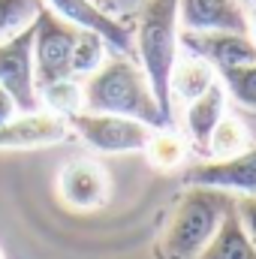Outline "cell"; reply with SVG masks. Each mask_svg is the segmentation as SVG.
Returning a JSON list of instances; mask_svg holds the SVG:
<instances>
[{
    "instance_id": "1",
    "label": "cell",
    "mask_w": 256,
    "mask_h": 259,
    "mask_svg": "<svg viewBox=\"0 0 256 259\" xmlns=\"http://www.w3.org/2000/svg\"><path fill=\"white\" fill-rule=\"evenodd\" d=\"M81 94H84V112L133 118V121L148 124L151 130L169 127V121L163 118L151 94V84L142 66L127 55L106 58L100 69L88 75V81H81Z\"/></svg>"
},
{
    "instance_id": "2",
    "label": "cell",
    "mask_w": 256,
    "mask_h": 259,
    "mask_svg": "<svg viewBox=\"0 0 256 259\" xmlns=\"http://www.w3.org/2000/svg\"><path fill=\"white\" fill-rule=\"evenodd\" d=\"M133 39H136V58L151 84V94L172 127V69L181 55L178 0H145Z\"/></svg>"
},
{
    "instance_id": "3",
    "label": "cell",
    "mask_w": 256,
    "mask_h": 259,
    "mask_svg": "<svg viewBox=\"0 0 256 259\" xmlns=\"http://www.w3.org/2000/svg\"><path fill=\"white\" fill-rule=\"evenodd\" d=\"M232 208L235 199L223 190L187 187L175 199L169 223L163 229V253L169 259H196Z\"/></svg>"
},
{
    "instance_id": "4",
    "label": "cell",
    "mask_w": 256,
    "mask_h": 259,
    "mask_svg": "<svg viewBox=\"0 0 256 259\" xmlns=\"http://www.w3.org/2000/svg\"><path fill=\"white\" fill-rule=\"evenodd\" d=\"M33 24H36V33H33V78H36V94H39V88L75 78L72 75V58H75L81 27H75V24L64 21L61 15H55L46 3L39 6Z\"/></svg>"
},
{
    "instance_id": "5",
    "label": "cell",
    "mask_w": 256,
    "mask_h": 259,
    "mask_svg": "<svg viewBox=\"0 0 256 259\" xmlns=\"http://www.w3.org/2000/svg\"><path fill=\"white\" fill-rule=\"evenodd\" d=\"M69 130L97 154H133L145 151L154 130L142 121L121 118V115H103V112H75L66 118Z\"/></svg>"
},
{
    "instance_id": "6",
    "label": "cell",
    "mask_w": 256,
    "mask_h": 259,
    "mask_svg": "<svg viewBox=\"0 0 256 259\" xmlns=\"http://www.w3.org/2000/svg\"><path fill=\"white\" fill-rule=\"evenodd\" d=\"M33 33L36 24L30 21L15 36L0 42V88L15 100L21 115L39 112V94L33 78Z\"/></svg>"
},
{
    "instance_id": "7",
    "label": "cell",
    "mask_w": 256,
    "mask_h": 259,
    "mask_svg": "<svg viewBox=\"0 0 256 259\" xmlns=\"http://www.w3.org/2000/svg\"><path fill=\"white\" fill-rule=\"evenodd\" d=\"M184 187H211L223 193L256 196V145L241 154L205 160L184 172Z\"/></svg>"
},
{
    "instance_id": "8",
    "label": "cell",
    "mask_w": 256,
    "mask_h": 259,
    "mask_svg": "<svg viewBox=\"0 0 256 259\" xmlns=\"http://www.w3.org/2000/svg\"><path fill=\"white\" fill-rule=\"evenodd\" d=\"M55 15H61L64 21L81 27V30H91L97 36L106 39L109 49H115L118 55H127L136 58V39H133V30L121 18H115L112 12H106V6H100L97 0H42Z\"/></svg>"
},
{
    "instance_id": "9",
    "label": "cell",
    "mask_w": 256,
    "mask_h": 259,
    "mask_svg": "<svg viewBox=\"0 0 256 259\" xmlns=\"http://www.w3.org/2000/svg\"><path fill=\"white\" fill-rule=\"evenodd\" d=\"M58 196L72 211H97L112 196V178L97 160H69L58 172Z\"/></svg>"
},
{
    "instance_id": "10",
    "label": "cell",
    "mask_w": 256,
    "mask_h": 259,
    "mask_svg": "<svg viewBox=\"0 0 256 259\" xmlns=\"http://www.w3.org/2000/svg\"><path fill=\"white\" fill-rule=\"evenodd\" d=\"M181 49L193 58H202L217 72L256 64V42L250 39V33H229V30L193 33V30H181Z\"/></svg>"
},
{
    "instance_id": "11",
    "label": "cell",
    "mask_w": 256,
    "mask_h": 259,
    "mask_svg": "<svg viewBox=\"0 0 256 259\" xmlns=\"http://www.w3.org/2000/svg\"><path fill=\"white\" fill-rule=\"evenodd\" d=\"M69 136V124L52 112H30L15 115L0 127V151H27V148H49Z\"/></svg>"
},
{
    "instance_id": "12",
    "label": "cell",
    "mask_w": 256,
    "mask_h": 259,
    "mask_svg": "<svg viewBox=\"0 0 256 259\" xmlns=\"http://www.w3.org/2000/svg\"><path fill=\"white\" fill-rule=\"evenodd\" d=\"M178 24L193 33H247V12L241 9V0H178Z\"/></svg>"
},
{
    "instance_id": "13",
    "label": "cell",
    "mask_w": 256,
    "mask_h": 259,
    "mask_svg": "<svg viewBox=\"0 0 256 259\" xmlns=\"http://www.w3.org/2000/svg\"><path fill=\"white\" fill-rule=\"evenodd\" d=\"M223 115H226V88L220 81H214L205 94L187 103V136L199 154H208V139Z\"/></svg>"
},
{
    "instance_id": "14",
    "label": "cell",
    "mask_w": 256,
    "mask_h": 259,
    "mask_svg": "<svg viewBox=\"0 0 256 259\" xmlns=\"http://www.w3.org/2000/svg\"><path fill=\"white\" fill-rule=\"evenodd\" d=\"M196 259H256V244L247 238L235 208L223 217L220 229L214 232V238L202 247V253Z\"/></svg>"
},
{
    "instance_id": "15",
    "label": "cell",
    "mask_w": 256,
    "mask_h": 259,
    "mask_svg": "<svg viewBox=\"0 0 256 259\" xmlns=\"http://www.w3.org/2000/svg\"><path fill=\"white\" fill-rule=\"evenodd\" d=\"M217 81V69L211 64H205L202 58L193 55H178L175 69H172V100H184L190 103L199 94H205L211 84Z\"/></svg>"
},
{
    "instance_id": "16",
    "label": "cell",
    "mask_w": 256,
    "mask_h": 259,
    "mask_svg": "<svg viewBox=\"0 0 256 259\" xmlns=\"http://www.w3.org/2000/svg\"><path fill=\"white\" fill-rule=\"evenodd\" d=\"M145 157L154 169L160 172H169V169H178L187 157V142L181 133H175L172 127L166 130H154L148 145H145Z\"/></svg>"
},
{
    "instance_id": "17",
    "label": "cell",
    "mask_w": 256,
    "mask_h": 259,
    "mask_svg": "<svg viewBox=\"0 0 256 259\" xmlns=\"http://www.w3.org/2000/svg\"><path fill=\"white\" fill-rule=\"evenodd\" d=\"M247 148H250L247 127H244L238 118L223 115V118H220V124H217L214 133H211V139H208V154H211L214 160H220V157L241 154V151H247Z\"/></svg>"
},
{
    "instance_id": "18",
    "label": "cell",
    "mask_w": 256,
    "mask_h": 259,
    "mask_svg": "<svg viewBox=\"0 0 256 259\" xmlns=\"http://www.w3.org/2000/svg\"><path fill=\"white\" fill-rule=\"evenodd\" d=\"M49 106L52 115H61L69 118L75 112H84V94H81V84L66 78V81H55L49 88H39V106Z\"/></svg>"
},
{
    "instance_id": "19",
    "label": "cell",
    "mask_w": 256,
    "mask_h": 259,
    "mask_svg": "<svg viewBox=\"0 0 256 259\" xmlns=\"http://www.w3.org/2000/svg\"><path fill=\"white\" fill-rule=\"evenodd\" d=\"M39 6L42 0H0V42L27 27L36 18Z\"/></svg>"
},
{
    "instance_id": "20",
    "label": "cell",
    "mask_w": 256,
    "mask_h": 259,
    "mask_svg": "<svg viewBox=\"0 0 256 259\" xmlns=\"http://www.w3.org/2000/svg\"><path fill=\"white\" fill-rule=\"evenodd\" d=\"M106 39L91 33V30H81L78 36V46H75V58H72V75H91L94 69H100L106 61Z\"/></svg>"
},
{
    "instance_id": "21",
    "label": "cell",
    "mask_w": 256,
    "mask_h": 259,
    "mask_svg": "<svg viewBox=\"0 0 256 259\" xmlns=\"http://www.w3.org/2000/svg\"><path fill=\"white\" fill-rule=\"evenodd\" d=\"M226 88V94H232L241 106L253 109L256 112V64H247V66H235V69H223L217 72Z\"/></svg>"
},
{
    "instance_id": "22",
    "label": "cell",
    "mask_w": 256,
    "mask_h": 259,
    "mask_svg": "<svg viewBox=\"0 0 256 259\" xmlns=\"http://www.w3.org/2000/svg\"><path fill=\"white\" fill-rule=\"evenodd\" d=\"M235 214H238V220H241L247 238L256 244V196H241V199L235 202Z\"/></svg>"
},
{
    "instance_id": "23",
    "label": "cell",
    "mask_w": 256,
    "mask_h": 259,
    "mask_svg": "<svg viewBox=\"0 0 256 259\" xmlns=\"http://www.w3.org/2000/svg\"><path fill=\"white\" fill-rule=\"evenodd\" d=\"M15 115H18V106H15V100H12V97H9V94L0 88V127H3L6 121H12Z\"/></svg>"
},
{
    "instance_id": "24",
    "label": "cell",
    "mask_w": 256,
    "mask_h": 259,
    "mask_svg": "<svg viewBox=\"0 0 256 259\" xmlns=\"http://www.w3.org/2000/svg\"><path fill=\"white\" fill-rule=\"evenodd\" d=\"M247 33L256 42V3H250V12H247Z\"/></svg>"
},
{
    "instance_id": "25",
    "label": "cell",
    "mask_w": 256,
    "mask_h": 259,
    "mask_svg": "<svg viewBox=\"0 0 256 259\" xmlns=\"http://www.w3.org/2000/svg\"><path fill=\"white\" fill-rule=\"evenodd\" d=\"M97 3H100V6H103V3H106V0H97Z\"/></svg>"
},
{
    "instance_id": "26",
    "label": "cell",
    "mask_w": 256,
    "mask_h": 259,
    "mask_svg": "<svg viewBox=\"0 0 256 259\" xmlns=\"http://www.w3.org/2000/svg\"><path fill=\"white\" fill-rule=\"evenodd\" d=\"M247 3H256V0H247Z\"/></svg>"
},
{
    "instance_id": "27",
    "label": "cell",
    "mask_w": 256,
    "mask_h": 259,
    "mask_svg": "<svg viewBox=\"0 0 256 259\" xmlns=\"http://www.w3.org/2000/svg\"><path fill=\"white\" fill-rule=\"evenodd\" d=\"M0 259H3V250H0Z\"/></svg>"
}]
</instances>
